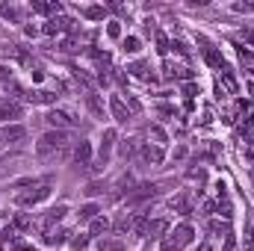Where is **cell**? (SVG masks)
Here are the masks:
<instances>
[{"label":"cell","mask_w":254,"mask_h":251,"mask_svg":"<svg viewBox=\"0 0 254 251\" xmlns=\"http://www.w3.org/2000/svg\"><path fill=\"white\" fill-rule=\"evenodd\" d=\"M198 251H213V249H210V243H201V246H198Z\"/></svg>","instance_id":"ab89813d"},{"label":"cell","mask_w":254,"mask_h":251,"mask_svg":"<svg viewBox=\"0 0 254 251\" xmlns=\"http://www.w3.org/2000/svg\"><path fill=\"white\" fill-rule=\"evenodd\" d=\"M172 237H175V240L181 243V249H184V246H190L192 240H195V231H192V225H178V228L172 231Z\"/></svg>","instance_id":"9c48e42d"},{"label":"cell","mask_w":254,"mask_h":251,"mask_svg":"<svg viewBox=\"0 0 254 251\" xmlns=\"http://www.w3.org/2000/svg\"><path fill=\"white\" fill-rule=\"evenodd\" d=\"M119 151H122V157H125V160H130V157L136 154V139H125Z\"/></svg>","instance_id":"7402d4cb"},{"label":"cell","mask_w":254,"mask_h":251,"mask_svg":"<svg viewBox=\"0 0 254 251\" xmlns=\"http://www.w3.org/2000/svg\"><path fill=\"white\" fill-rule=\"evenodd\" d=\"M139 48H142V42L136 36H127L125 39V54H139Z\"/></svg>","instance_id":"603a6c76"},{"label":"cell","mask_w":254,"mask_h":251,"mask_svg":"<svg viewBox=\"0 0 254 251\" xmlns=\"http://www.w3.org/2000/svg\"><path fill=\"white\" fill-rule=\"evenodd\" d=\"M127 110H130V113H139L142 107H139V101H136V98H130V95H127Z\"/></svg>","instance_id":"836d02e7"},{"label":"cell","mask_w":254,"mask_h":251,"mask_svg":"<svg viewBox=\"0 0 254 251\" xmlns=\"http://www.w3.org/2000/svg\"><path fill=\"white\" fill-rule=\"evenodd\" d=\"M45 122L54 127V130H65V127L77 125V119H74V113H71V110H51V113L45 116Z\"/></svg>","instance_id":"3957f363"},{"label":"cell","mask_w":254,"mask_h":251,"mask_svg":"<svg viewBox=\"0 0 254 251\" xmlns=\"http://www.w3.org/2000/svg\"><path fill=\"white\" fill-rule=\"evenodd\" d=\"M12 119H21V104L18 101H3L0 104V122H12Z\"/></svg>","instance_id":"52a82bcc"},{"label":"cell","mask_w":254,"mask_h":251,"mask_svg":"<svg viewBox=\"0 0 254 251\" xmlns=\"http://www.w3.org/2000/svg\"><path fill=\"white\" fill-rule=\"evenodd\" d=\"M0 15L9 18V21H18V9L15 6H0Z\"/></svg>","instance_id":"f546056e"},{"label":"cell","mask_w":254,"mask_h":251,"mask_svg":"<svg viewBox=\"0 0 254 251\" xmlns=\"http://www.w3.org/2000/svg\"><path fill=\"white\" fill-rule=\"evenodd\" d=\"M74 163H77V166H89V163H92V145H89V142H77V148H74Z\"/></svg>","instance_id":"ba28073f"},{"label":"cell","mask_w":254,"mask_h":251,"mask_svg":"<svg viewBox=\"0 0 254 251\" xmlns=\"http://www.w3.org/2000/svg\"><path fill=\"white\" fill-rule=\"evenodd\" d=\"M110 113H113V119H116L119 125H127V122H130V110H127V104L119 98V95L110 98Z\"/></svg>","instance_id":"277c9868"},{"label":"cell","mask_w":254,"mask_h":251,"mask_svg":"<svg viewBox=\"0 0 254 251\" xmlns=\"http://www.w3.org/2000/svg\"><path fill=\"white\" fill-rule=\"evenodd\" d=\"M113 145H116V130H104V139H101V160H98V166H95V169L107 166V160H110V151H113Z\"/></svg>","instance_id":"8992f818"},{"label":"cell","mask_w":254,"mask_h":251,"mask_svg":"<svg viewBox=\"0 0 254 251\" xmlns=\"http://www.w3.org/2000/svg\"><path fill=\"white\" fill-rule=\"evenodd\" d=\"M83 15L92 18V21H101V18H104V9H101V6H89V9H83Z\"/></svg>","instance_id":"83f0119b"},{"label":"cell","mask_w":254,"mask_h":251,"mask_svg":"<svg viewBox=\"0 0 254 251\" xmlns=\"http://www.w3.org/2000/svg\"><path fill=\"white\" fill-rule=\"evenodd\" d=\"M133 77H142V80H154V74H148V65L145 63H133L130 68H127Z\"/></svg>","instance_id":"d6986e66"},{"label":"cell","mask_w":254,"mask_h":251,"mask_svg":"<svg viewBox=\"0 0 254 251\" xmlns=\"http://www.w3.org/2000/svg\"><path fill=\"white\" fill-rule=\"evenodd\" d=\"M252 246H254V228L249 225L246 228V249H252Z\"/></svg>","instance_id":"e575fe53"},{"label":"cell","mask_w":254,"mask_h":251,"mask_svg":"<svg viewBox=\"0 0 254 251\" xmlns=\"http://www.w3.org/2000/svg\"><path fill=\"white\" fill-rule=\"evenodd\" d=\"M107 33H110V36H113V39H119V36H122V27H119V24H116V21H113V24H110V27H107Z\"/></svg>","instance_id":"d6a6232c"},{"label":"cell","mask_w":254,"mask_h":251,"mask_svg":"<svg viewBox=\"0 0 254 251\" xmlns=\"http://www.w3.org/2000/svg\"><path fill=\"white\" fill-rule=\"evenodd\" d=\"M27 101H30V104H57V95H54V92L39 89V92H30V95H27Z\"/></svg>","instance_id":"8fae6325"},{"label":"cell","mask_w":254,"mask_h":251,"mask_svg":"<svg viewBox=\"0 0 254 251\" xmlns=\"http://www.w3.org/2000/svg\"><path fill=\"white\" fill-rule=\"evenodd\" d=\"M12 251H36V246H27V243H15Z\"/></svg>","instance_id":"d590c367"},{"label":"cell","mask_w":254,"mask_h":251,"mask_svg":"<svg viewBox=\"0 0 254 251\" xmlns=\"http://www.w3.org/2000/svg\"><path fill=\"white\" fill-rule=\"evenodd\" d=\"M86 107H89V113H92L95 119H104V104L98 101V95L89 92V95H86Z\"/></svg>","instance_id":"4fadbf2b"},{"label":"cell","mask_w":254,"mask_h":251,"mask_svg":"<svg viewBox=\"0 0 254 251\" xmlns=\"http://www.w3.org/2000/svg\"><path fill=\"white\" fill-rule=\"evenodd\" d=\"M169 207H172V210H178V213H184V216H190V210H192L187 195H175V198L169 201Z\"/></svg>","instance_id":"5bb4252c"},{"label":"cell","mask_w":254,"mask_h":251,"mask_svg":"<svg viewBox=\"0 0 254 251\" xmlns=\"http://www.w3.org/2000/svg\"><path fill=\"white\" fill-rule=\"evenodd\" d=\"M98 213H101V207H98V204H83L77 216H80V222H92V219H98Z\"/></svg>","instance_id":"9a60e30c"},{"label":"cell","mask_w":254,"mask_h":251,"mask_svg":"<svg viewBox=\"0 0 254 251\" xmlns=\"http://www.w3.org/2000/svg\"><path fill=\"white\" fill-rule=\"evenodd\" d=\"M204 60L210 65H222V57H219V51H213V48H204Z\"/></svg>","instance_id":"4316f807"},{"label":"cell","mask_w":254,"mask_h":251,"mask_svg":"<svg viewBox=\"0 0 254 251\" xmlns=\"http://www.w3.org/2000/svg\"><path fill=\"white\" fill-rule=\"evenodd\" d=\"M133 225H136V216H133V213H122V216L116 219V231H119V234L133 231Z\"/></svg>","instance_id":"7c38bea8"},{"label":"cell","mask_w":254,"mask_h":251,"mask_svg":"<svg viewBox=\"0 0 254 251\" xmlns=\"http://www.w3.org/2000/svg\"><path fill=\"white\" fill-rule=\"evenodd\" d=\"M184 92L192 98V95H195V83H187V86H184Z\"/></svg>","instance_id":"74e56055"},{"label":"cell","mask_w":254,"mask_h":251,"mask_svg":"<svg viewBox=\"0 0 254 251\" xmlns=\"http://www.w3.org/2000/svg\"><path fill=\"white\" fill-rule=\"evenodd\" d=\"M222 83H225L228 92H237V80L231 77V71H225V65H222Z\"/></svg>","instance_id":"484cf974"},{"label":"cell","mask_w":254,"mask_h":251,"mask_svg":"<svg viewBox=\"0 0 254 251\" xmlns=\"http://www.w3.org/2000/svg\"><path fill=\"white\" fill-rule=\"evenodd\" d=\"M166 231H169V222L166 219H151V228H148L151 237H163Z\"/></svg>","instance_id":"ac0fdd59"},{"label":"cell","mask_w":254,"mask_h":251,"mask_svg":"<svg viewBox=\"0 0 254 251\" xmlns=\"http://www.w3.org/2000/svg\"><path fill=\"white\" fill-rule=\"evenodd\" d=\"M139 157H142L145 163H151V166H160V163L166 160V154H163L160 145H142V148H139Z\"/></svg>","instance_id":"5b68a950"},{"label":"cell","mask_w":254,"mask_h":251,"mask_svg":"<svg viewBox=\"0 0 254 251\" xmlns=\"http://www.w3.org/2000/svg\"><path fill=\"white\" fill-rule=\"evenodd\" d=\"M107 231H110V222H107L104 216L92 219V225H89V234H92V237H101V234H107Z\"/></svg>","instance_id":"2e32d148"},{"label":"cell","mask_w":254,"mask_h":251,"mask_svg":"<svg viewBox=\"0 0 254 251\" xmlns=\"http://www.w3.org/2000/svg\"><path fill=\"white\" fill-rule=\"evenodd\" d=\"M65 145H68V133H65V130H48V133L39 139L36 154H39V157H51V154H57V151H65Z\"/></svg>","instance_id":"6da1fadb"},{"label":"cell","mask_w":254,"mask_h":251,"mask_svg":"<svg viewBox=\"0 0 254 251\" xmlns=\"http://www.w3.org/2000/svg\"><path fill=\"white\" fill-rule=\"evenodd\" d=\"M65 237H68V231H48V237H45V243L48 246H63Z\"/></svg>","instance_id":"ffe728a7"},{"label":"cell","mask_w":254,"mask_h":251,"mask_svg":"<svg viewBox=\"0 0 254 251\" xmlns=\"http://www.w3.org/2000/svg\"><path fill=\"white\" fill-rule=\"evenodd\" d=\"M0 80H9V71H6L3 65H0Z\"/></svg>","instance_id":"f35d334b"},{"label":"cell","mask_w":254,"mask_h":251,"mask_svg":"<svg viewBox=\"0 0 254 251\" xmlns=\"http://www.w3.org/2000/svg\"><path fill=\"white\" fill-rule=\"evenodd\" d=\"M24 136H27V130H24L21 125H9L3 133H0V139H3V142H21Z\"/></svg>","instance_id":"30bf717a"},{"label":"cell","mask_w":254,"mask_h":251,"mask_svg":"<svg viewBox=\"0 0 254 251\" xmlns=\"http://www.w3.org/2000/svg\"><path fill=\"white\" fill-rule=\"evenodd\" d=\"M240 60H243V65H249V68H254V54L249 51V48H240Z\"/></svg>","instance_id":"f1b7e54d"},{"label":"cell","mask_w":254,"mask_h":251,"mask_svg":"<svg viewBox=\"0 0 254 251\" xmlns=\"http://www.w3.org/2000/svg\"><path fill=\"white\" fill-rule=\"evenodd\" d=\"M65 213H68V207H65V204H57V207H51V210H48V216H45V225H54V222H60Z\"/></svg>","instance_id":"e0dca14e"},{"label":"cell","mask_w":254,"mask_h":251,"mask_svg":"<svg viewBox=\"0 0 254 251\" xmlns=\"http://www.w3.org/2000/svg\"><path fill=\"white\" fill-rule=\"evenodd\" d=\"M33 9H36V12H42V15H51V12H60L63 6H60V3H42V0H36V3H33Z\"/></svg>","instance_id":"44dd1931"},{"label":"cell","mask_w":254,"mask_h":251,"mask_svg":"<svg viewBox=\"0 0 254 251\" xmlns=\"http://www.w3.org/2000/svg\"><path fill=\"white\" fill-rule=\"evenodd\" d=\"M151 136H154V139H157V142H166V133H163V127H151Z\"/></svg>","instance_id":"1f68e13d"},{"label":"cell","mask_w":254,"mask_h":251,"mask_svg":"<svg viewBox=\"0 0 254 251\" xmlns=\"http://www.w3.org/2000/svg\"><path fill=\"white\" fill-rule=\"evenodd\" d=\"M71 246H74L77 251H83L86 246H89V237H83V234H80V237H74V240H71Z\"/></svg>","instance_id":"4dcf8cb0"},{"label":"cell","mask_w":254,"mask_h":251,"mask_svg":"<svg viewBox=\"0 0 254 251\" xmlns=\"http://www.w3.org/2000/svg\"><path fill=\"white\" fill-rule=\"evenodd\" d=\"M160 251H181V243L169 234V237H163V246H160Z\"/></svg>","instance_id":"d4e9b609"},{"label":"cell","mask_w":254,"mask_h":251,"mask_svg":"<svg viewBox=\"0 0 254 251\" xmlns=\"http://www.w3.org/2000/svg\"><path fill=\"white\" fill-rule=\"evenodd\" d=\"M18 231H27V228H33V219L27 216V213H21V216H15V222H12Z\"/></svg>","instance_id":"cb8c5ba5"},{"label":"cell","mask_w":254,"mask_h":251,"mask_svg":"<svg viewBox=\"0 0 254 251\" xmlns=\"http://www.w3.org/2000/svg\"><path fill=\"white\" fill-rule=\"evenodd\" d=\"M48 195H51V187H48V184H36L30 192H21V195H18V204H21V207H36V204H42Z\"/></svg>","instance_id":"7a4b0ae2"},{"label":"cell","mask_w":254,"mask_h":251,"mask_svg":"<svg viewBox=\"0 0 254 251\" xmlns=\"http://www.w3.org/2000/svg\"><path fill=\"white\" fill-rule=\"evenodd\" d=\"M210 231H213V234H225L228 228H225V225H219V222H213V225H210Z\"/></svg>","instance_id":"8d00e7d4"}]
</instances>
